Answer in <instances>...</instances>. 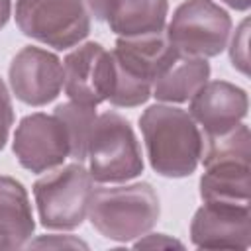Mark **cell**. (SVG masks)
Wrapping results in <instances>:
<instances>
[{
  "instance_id": "cell-8",
  "label": "cell",
  "mask_w": 251,
  "mask_h": 251,
  "mask_svg": "<svg viewBox=\"0 0 251 251\" xmlns=\"http://www.w3.org/2000/svg\"><path fill=\"white\" fill-rule=\"evenodd\" d=\"M12 149L24 169L39 175L71 159V137L59 116L35 112L20 120Z\"/></svg>"
},
{
  "instance_id": "cell-10",
  "label": "cell",
  "mask_w": 251,
  "mask_h": 251,
  "mask_svg": "<svg viewBox=\"0 0 251 251\" xmlns=\"http://www.w3.org/2000/svg\"><path fill=\"white\" fill-rule=\"evenodd\" d=\"M8 82L20 102L33 108L47 106L63 90V61L43 47L27 45L14 55Z\"/></svg>"
},
{
  "instance_id": "cell-9",
  "label": "cell",
  "mask_w": 251,
  "mask_h": 251,
  "mask_svg": "<svg viewBox=\"0 0 251 251\" xmlns=\"http://www.w3.org/2000/svg\"><path fill=\"white\" fill-rule=\"evenodd\" d=\"M63 88L76 104L96 108L108 102L114 88L112 51L96 41L78 43L63 61Z\"/></svg>"
},
{
  "instance_id": "cell-2",
  "label": "cell",
  "mask_w": 251,
  "mask_h": 251,
  "mask_svg": "<svg viewBox=\"0 0 251 251\" xmlns=\"http://www.w3.org/2000/svg\"><path fill=\"white\" fill-rule=\"evenodd\" d=\"M161 204L149 182L112 184L92 190L88 220L110 241H135L151 231L159 220Z\"/></svg>"
},
{
  "instance_id": "cell-19",
  "label": "cell",
  "mask_w": 251,
  "mask_h": 251,
  "mask_svg": "<svg viewBox=\"0 0 251 251\" xmlns=\"http://www.w3.org/2000/svg\"><path fill=\"white\" fill-rule=\"evenodd\" d=\"M14 126V108H12V98L8 92L6 82L0 78V151L4 149L10 129Z\"/></svg>"
},
{
  "instance_id": "cell-22",
  "label": "cell",
  "mask_w": 251,
  "mask_h": 251,
  "mask_svg": "<svg viewBox=\"0 0 251 251\" xmlns=\"http://www.w3.org/2000/svg\"><path fill=\"white\" fill-rule=\"evenodd\" d=\"M12 16V2L10 0H0V29L8 24Z\"/></svg>"
},
{
  "instance_id": "cell-11",
  "label": "cell",
  "mask_w": 251,
  "mask_h": 251,
  "mask_svg": "<svg viewBox=\"0 0 251 251\" xmlns=\"http://www.w3.org/2000/svg\"><path fill=\"white\" fill-rule=\"evenodd\" d=\"M190 239L200 249H249V204L204 202L190 222Z\"/></svg>"
},
{
  "instance_id": "cell-1",
  "label": "cell",
  "mask_w": 251,
  "mask_h": 251,
  "mask_svg": "<svg viewBox=\"0 0 251 251\" xmlns=\"http://www.w3.org/2000/svg\"><path fill=\"white\" fill-rule=\"evenodd\" d=\"M139 129L151 169L167 178H182L196 171L204 135L192 116L173 104H153L139 116Z\"/></svg>"
},
{
  "instance_id": "cell-13",
  "label": "cell",
  "mask_w": 251,
  "mask_h": 251,
  "mask_svg": "<svg viewBox=\"0 0 251 251\" xmlns=\"http://www.w3.org/2000/svg\"><path fill=\"white\" fill-rule=\"evenodd\" d=\"M208 78L210 63L206 59L180 53L173 47L171 55L155 75L151 96L165 104L188 102L196 94V90L204 82H208Z\"/></svg>"
},
{
  "instance_id": "cell-12",
  "label": "cell",
  "mask_w": 251,
  "mask_h": 251,
  "mask_svg": "<svg viewBox=\"0 0 251 251\" xmlns=\"http://www.w3.org/2000/svg\"><path fill=\"white\" fill-rule=\"evenodd\" d=\"M247 110V92L227 80H208L188 100V114L204 137H214L233 129L243 122Z\"/></svg>"
},
{
  "instance_id": "cell-16",
  "label": "cell",
  "mask_w": 251,
  "mask_h": 251,
  "mask_svg": "<svg viewBox=\"0 0 251 251\" xmlns=\"http://www.w3.org/2000/svg\"><path fill=\"white\" fill-rule=\"evenodd\" d=\"M249 161L222 159L204 165L200 176V198L204 202H243L249 204Z\"/></svg>"
},
{
  "instance_id": "cell-14",
  "label": "cell",
  "mask_w": 251,
  "mask_h": 251,
  "mask_svg": "<svg viewBox=\"0 0 251 251\" xmlns=\"http://www.w3.org/2000/svg\"><path fill=\"white\" fill-rule=\"evenodd\" d=\"M167 0H104L98 22H106L118 37H139L165 31Z\"/></svg>"
},
{
  "instance_id": "cell-24",
  "label": "cell",
  "mask_w": 251,
  "mask_h": 251,
  "mask_svg": "<svg viewBox=\"0 0 251 251\" xmlns=\"http://www.w3.org/2000/svg\"><path fill=\"white\" fill-rule=\"evenodd\" d=\"M102 4H104V0H86L88 12H90V16H94V20H98V14H100Z\"/></svg>"
},
{
  "instance_id": "cell-18",
  "label": "cell",
  "mask_w": 251,
  "mask_h": 251,
  "mask_svg": "<svg viewBox=\"0 0 251 251\" xmlns=\"http://www.w3.org/2000/svg\"><path fill=\"white\" fill-rule=\"evenodd\" d=\"M229 59L235 71L249 75V20H241L229 41Z\"/></svg>"
},
{
  "instance_id": "cell-23",
  "label": "cell",
  "mask_w": 251,
  "mask_h": 251,
  "mask_svg": "<svg viewBox=\"0 0 251 251\" xmlns=\"http://www.w3.org/2000/svg\"><path fill=\"white\" fill-rule=\"evenodd\" d=\"M222 2L227 4L233 10H239V12H247L249 10V4H251V0H222Z\"/></svg>"
},
{
  "instance_id": "cell-20",
  "label": "cell",
  "mask_w": 251,
  "mask_h": 251,
  "mask_svg": "<svg viewBox=\"0 0 251 251\" xmlns=\"http://www.w3.org/2000/svg\"><path fill=\"white\" fill-rule=\"evenodd\" d=\"M27 247H47V249H88V245L75 237V235H59V233H51V235H41L33 241H27Z\"/></svg>"
},
{
  "instance_id": "cell-4",
  "label": "cell",
  "mask_w": 251,
  "mask_h": 251,
  "mask_svg": "<svg viewBox=\"0 0 251 251\" xmlns=\"http://www.w3.org/2000/svg\"><path fill=\"white\" fill-rule=\"evenodd\" d=\"M84 161L94 182L118 184L137 178L143 173V155L131 124L118 112L96 114Z\"/></svg>"
},
{
  "instance_id": "cell-6",
  "label": "cell",
  "mask_w": 251,
  "mask_h": 251,
  "mask_svg": "<svg viewBox=\"0 0 251 251\" xmlns=\"http://www.w3.org/2000/svg\"><path fill=\"white\" fill-rule=\"evenodd\" d=\"M14 18L25 37L57 51L76 47L90 33L86 0H18Z\"/></svg>"
},
{
  "instance_id": "cell-3",
  "label": "cell",
  "mask_w": 251,
  "mask_h": 251,
  "mask_svg": "<svg viewBox=\"0 0 251 251\" xmlns=\"http://www.w3.org/2000/svg\"><path fill=\"white\" fill-rule=\"evenodd\" d=\"M171 51L173 45L165 31L139 37H118L112 49L114 88L108 102L116 108L145 104L151 98L155 75Z\"/></svg>"
},
{
  "instance_id": "cell-21",
  "label": "cell",
  "mask_w": 251,
  "mask_h": 251,
  "mask_svg": "<svg viewBox=\"0 0 251 251\" xmlns=\"http://www.w3.org/2000/svg\"><path fill=\"white\" fill-rule=\"evenodd\" d=\"M133 247L135 249H171V247L182 249L184 245L167 233H149L147 231L145 235L137 237V241H133Z\"/></svg>"
},
{
  "instance_id": "cell-5",
  "label": "cell",
  "mask_w": 251,
  "mask_h": 251,
  "mask_svg": "<svg viewBox=\"0 0 251 251\" xmlns=\"http://www.w3.org/2000/svg\"><path fill=\"white\" fill-rule=\"evenodd\" d=\"M92 190L94 178L78 161L47 171V175L39 176L33 184L41 226L59 231L80 227L88 216Z\"/></svg>"
},
{
  "instance_id": "cell-7",
  "label": "cell",
  "mask_w": 251,
  "mask_h": 251,
  "mask_svg": "<svg viewBox=\"0 0 251 251\" xmlns=\"http://www.w3.org/2000/svg\"><path fill=\"white\" fill-rule=\"evenodd\" d=\"M165 35L180 53L202 59L216 57L227 47L231 18L214 0H184L165 25Z\"/></svg>"
},
{
  "instance_id": "cell-17",
  "label": "cell",
  "mask_w": 251,
  "mask_h": 251,
  "mask_svg": "<svg viewBox=\"0 0 251 251\" xmlns=\"http://www.w3.org/2000/svg\"><path fill=\"white\" fill-rule=\"evenodd\" d=\"M59 116L69 131L71 137V159L82 163L86 159V145H88V135L92 129V124L96 120V108L94 106H84L76 104L73 100L63 102L55 108L53 112Z\"/></svg>"
},
{
  "instance_id": "cell-15",
  "label": "cell",
  "mask_w": 251,
  "mask_h": 251,
  "mask_svg": "<svg viewBox=\"0 0 251 251\" xmlns=\"http://www.w3.org/2000/svg\"><path fill=\"white\" fill-rule=\"evenodd\" d=\"M33 229V212L24 184L0 175V249L27 245Z\"/></svg>"
}]
</instances>
